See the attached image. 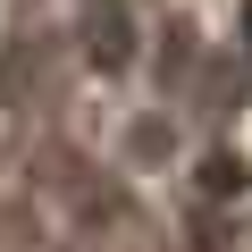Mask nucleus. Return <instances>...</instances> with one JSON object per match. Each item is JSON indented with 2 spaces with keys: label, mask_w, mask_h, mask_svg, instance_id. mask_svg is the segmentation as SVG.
I'll list each match as a JSON object with an SVG mask.
<instances>
[{
  "label": "nucleus",
  "mask_w": 252,
  "mask_h": 252,
  "mask_svg": "<svg viewBox=\"0 0 252 252\" xmlns=\"http://www.w3.org/2000/svg\"><path fill=\"white\" fill-rule=\"evenodd\" d=\"M160 143H168V126H160V118H143V126H135V160H160Z\"/></svg>",
  "instance_id": "f03ea898"
},
{
  "label": "nucleus",
  "mask_w": 252,
  "mask_h": 252,
  "mask_svg": "<svg viewBox=\"0 0 252 252\" xmlns=\"http://www.w3.org/2000/svg\"><path fill=\"white\" fill-rule=\"evenodd\" d=\"M202 185H210V193H244L252 177H244V160H235V152H210V160H202Z\"/></svg>",
  "instance_id": "f257e3e1"
}]
</instances>
